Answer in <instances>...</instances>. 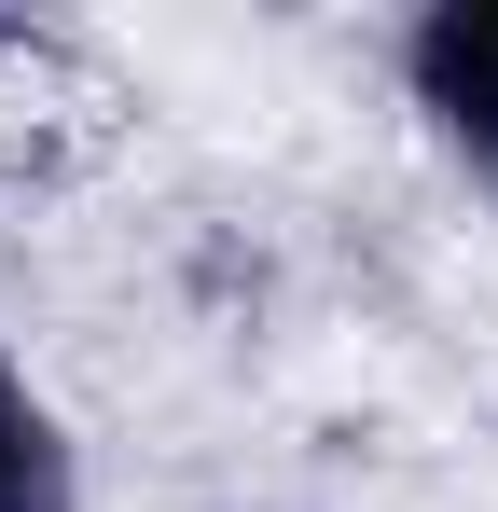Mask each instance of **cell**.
Masks as SVG:
<instances>
[{
	"mask_svg": "<svg viewBox=\"0 0 498 512\" xmlns=\"http://www.w3.org/2000/svg\"><path fill=\"white\" fill-rule=\"evenodd\" d=\"M388 70H402L415 139L471 194H498V0H415L402 42H388Z\"/></svg>",
	"mask_w": 498,
	"mask_h": 512,
	"instance_id": "cell-1",
	"label": "cell"
},
{
	"mask_svg": "<svg viewBox=\"0 0 498 512\" xmlns=\"http://www.w3.org/2000/svg\"><path fill=\"white\" fill-rule=\"evenodd\" d=\"M0 512H83V443L14 346H0Z\"/></svg>",
	"mask_w": 498,
	"mask_h": 512,
	"instance_id": "cell-2",
	"label": "cell"
}]
</instances>
